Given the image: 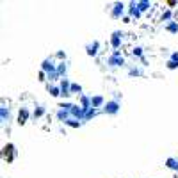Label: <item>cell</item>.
I'll return each mask as SVG.
<instances>
[{"label": "cell", "mask_w": 178, "mask_h": 178, "mask_svg": "<svg viewBox=\"0 0 178 178\" xmlns=\"http://www.w3.org/2000/svg\"><path fill=\"white\" fill-rule=\"evenodd\" d=\"M46 89H48V93H50V96H54V98H57V96H61V87L59 86H54V84H46Z\"/></svg>", "instance_id": "obj_15"}, {"label": "cell", "mask_w": 178, "mask_h": 178, "mask_svg": "<svg viewBox=\"0 0 178 178\" xmlns=\"http://www.w3.org/2000/svg\"><path fill=\"white\" fill-rule=\"evenodd\" d=\"M98 50H100V41H93V43L86 45V54L89 57H96L98 55Z\"/></svg>", "instance_id": "obj_11"}, {"label": "cell", "mask_w": 178, "mask_h": 178, "mask_svg": "<svg viewBox=\"0 0 178 178\" xmlns=\"http://www.w3.org/2000/svg\"><path fill=\"white\" fill-rule=\"evenodd\" d=\"M32 116V112L29 111L27 107H20V111H18V118H16V121H18V125H25V123L29 121V118Z\"/></svg>", "instance_id": "obj_7"}, {"label": "cell", "mask_w": 178, "mask_h": 178, "mask_svg": "<svg viewBox=\"0 0 178 178\" xmlns=\"http://www.w3.org/2000/svg\"><path fill=\"white\" fill-rule=\"evenodd\" d=\"M128 16L132 18V20H141L143 13L139 11V7H137V2H130V4H128Z\"/></svg>", "instance_id": "obj_9"}, {"label": "cell", "mask_w": 178, "mask_h": 178, "mask_svg": "<svg viewBox=\"0 0 178 178\" xmlns=\"http://www.w3.org/2000/svg\"><path fill=\"white\" fill-rule=\"evenodd\" d=\"M166 6H167V9H173V7H176V6H178V2H176V0H167Z\"/></svg>", "instance_id": "obj_31"}, {"label": "cell", "mask_w": 178, "mask_h": 178, "mask_svg": "<svg viewBox=\"0 0 178 178\" xmlns=\"http://www.w3.org/2000/svg\"><path fill=\"white\" fill-rule=\"evenodd\" d=\"M119 111H121V102H118V100H107L105 107L102 109V112H105L109 116H116Z\"/></svg>", "instance_id": "obj_2"}, {"label": "cell", "mask_w": 178, "mask_h": 178, "mask_svg": "<svg viewBox=\"0 0 178 178\" xmlns=\"http://www.w3.org/2000/svg\"><path fill=\"white\" fill-rule=\"evenodd\" d=\"M45 112H46V109H45L43 105H38V107L32 111V118H34V119H39V118L45 116Z\"/></svg>", "instance_id": "obj_20"}, {"label": "cell", "mask_w": 178, "mask_h": 178, "mask_svg": "<svg viewBox=\"0 0 178 178\" xmlns=\"http://www.w3.org/2000/svg\"><path fill=\"white\" fill-rule=\"evenodd\" d=\"M102 111H98V109H93V107H91V109H89V111H86V119H84V121H89V119H91V118H95V116H98V114H100Z\"/></svg>", "instance_id": "obj_23"}, {"label": "cell", "mask_w": 178, "mask_h": 178, "mask_svg": "<svg viewBox=\"0 0 178 178\" xmlns=\"http://www.w3.org/2000/svg\"><path fill=\"white\" fill-rule=\"evenodd\" d=\"M73 105H75V103H70V102H61V103H57V109H62V111H71L73 109Z\"/></svg>", "instance_id": "obj_24"}, {"label": "cell", "mask_w": 178, "mask_h": 178, "mask_svg": "<svg viewBox=\"0 0 178 178\" xmlns=\"http://www.w3.org/2000/svg\"><path fill=\"white\" fill-rule=\"evenodd\" d=\"M59 87H61V96L62 98H70L71 93H70V89H71V82H70V78H61V82H59Z\"/></svg>", "instance_id": "obj_6"}, {"label": "cell", "mask_w": 178, "mask_h": 178, "mask_svg": "<svg viewBox=\"0 0 178 178\" xmlns=\"http://www.w3.org/2000/svg\"><path fill=\"white\" fill-rule=\"evenodd\" d=\"M125 64H127V61H125V57L121 55L119 50L112 52L111 55L107 57V66H111V68H119V66H125Z\"/></svg>", "instance_id": "obj_1"}, {"label": "cell", "mask_w": 178, "mask_h": 178, "mask_svg": "<svg viewBox=\"0 0 178 178\" xmlns=\"http://www.w3.org/2000/svg\"><path fill=\"white\" fill-rule=\"evenodd\" d=\"M137 7H139L141 13H146L151 9V2H148V0H137Z\"/></svg>", "instance_id": "obj_19"}, {"label": "cell", "mask_w": 178, "mask_h": 178, "mask_svg": "<svg viewBox=\"0 0 178 178\" xmlns=\"http://www.w3.org/2000/svg\"><path fill=\"white\" fill-rule=\"evenodd\" d=\"M166 68H167V70H178V64H176V62H173L171 59H167V62H166Z\"/></svg>", "instance_id": "obj_29"}, {"label": "cell", "mask_w": 178, "mask_h": 178, "mask_svg": "<svg viewBox=\"0 0 178 178\" xmlns=\"http://www.w3.org/2000/svg\"><path fill=\"white\" fill-rule=\"evenodd\" d=\"M128 75H130V77H141L143 71H141L139 68H132V70H128Z\"/></svg>", "instance_id": "obj_27"}, {"label": "cell", "mask_w": 178, "mask_h": 178, "mask_svg": "<svg viewBox=\"0 0 178 178\" xmlns=\"http://www.w3.org/2000/svg\"><path fill=\"white\" fill-rule=\"evenodd\" d=\"M164 166H166L167 169H171V171H178V157H169V159H166Z\"/></svg>", "instance_id": "obj_13"}, {"label": "cell", "mask_w": 178, "mask_h": 178, "mask_svg": "<svg viewBox=\"0 0 178 178\" xmlns=\"http://www.w3.org/2000/svg\"><path fill=\"white\" fill-rule=\"evenodd\" d=\"M38 80H39V82H46V80H48V77H46V73H45L43 70H39V73H38Z\"/></svg>", "instance_id": "obj_28"}, {"label": "cell", "mask_w": 178, "mask_h": 178, "mask_svg": "<svg viewBox=\"0 0 178 178\" xmlns=\"http://www.w3.org/2000/svg\"><path fill=\"white\" fill-rule=\"evenodd\" d=\"M175 14H173V9H164V11H162V14H160V22H164V23H169V22H173V20H175Z\"/></svg>", "instance_id": "obj_14"}, {"label": "cell", "mask_w": 178, "mask_h": 178, "mask_svg": "<svg viewBox=\"0 0 178 178\" xmlns=\"http://www.w3.org/2000/svg\"><path fill=\"white\" fill-rule=\"evenodd\" d=\"M105 98L102 95H91V107L93 109H98V111H102L103 107H105Z\"/></svg>", "instance_id": "obj_8"}, {"label": "cell", "mask_w": 178, "mask_h": 178, "mask_svg": "<svg viewBox=\"0 0 178 178\" xmlns=\"http://www.w3.org/2000/svg\"><path fill=\"white\" fill-rule=\"evenodd\" d=\"M64 125H68V127H71V128H80L82 127V121H77V119H73V118H70Z\"/></svg>", "instance_id": "obj_25"}, {"label": "cell", "mask_w": 178, "mask_h": 178, "mask_svg": "<svg viewBox=\"0 0 178 178\" xmlns=\"http://www.w3.org/2000/svg\"><path fill=\"white\" fill-rule=\"evenodd\" d=\"M2 157H4V160H6L7 164H11V162L14 160V144H13V143H7V144L4 146Z\"/></svg>", "instance_id": "obj_5"}, {"label": "cell", "mask_w": 178, "mask_h": 178, "mask_svg": "<svg viewBox=\"0 0 178 178\" xmlns=\"http://www.w3.org/2000/svg\"><path fill=\"white\" fill-rule=\"evenodd\" d=\"M121 20H123V23H130V22H132V18L128 16V14H127V16H123Z\"/></svg>", "instance_id": "obj_33"}, {"label": "cell", "mask_w": 178, "mask_h": 178, "mask_svg": "<svg viewBox=\"0 0 178 178\" xmlns=\"http://www.w3.org/2000/svg\"><path fill=\"white\" fill-rule=\"evenodd\" d=\"M55 116H57V119L59 121H62V123H66L70 118H71V114L68 111H62V109H57V112H55Z\"/></svg>", "instance_id": "obj_18"}, {"label": "cell", "mask_w": 178, "mask_h": 178, "mask_svg": "<svg viewBox=\"0 0 178 178\" xmlns=\"http://www.w3.org/2000/svg\"><path fill=\"white\" fill-rule=\"evenodd\" d=\"M55 57H57V59H61V62H64V61H66V52L59 50V52L55 54Z\"/></svg>", "instance_id": "obj_30"}, {"label": "cell", "mask_w": 178, "mask_h": 178, "mask_svg": "<svg viewBox=\"0 0 178 178\" xmlns=\"http://www.w3.org/2000/svg\"><path fill=\"white\" fill-rule=\"evenodd\" d=\"M78 105L82 107L84 111H89V109H91V95H86V93H84L82 96H78Z\"/></svg>", "instance_id": "obj_12"}, {"label": "cell", "mask_w": 178, "mask_h": 178, "mask_svg": "<svg viewBox=\"0 0 178 178\" xmlns=\"http://www.w3.org/2000/svg\"><path fill=\"white\" fill-rule=\"evenodd\" d=\"M123 16H125V4H123V2H116V4L111 7V18L119 20V18H123Z\"/></svg>", "instance_id": "obj_4"}, {"label": "cell", "mask_w": 178, "mask_h": 178, "mask_svg": "<svg viewBox=\"0 0 178 178\" xmlns=\"http://www.w3.org/2000/svg\"><path fill=\"white\" fill-rule=\"evenodd\" d=\"M132 55L137 57V59H143V57H144V50H143V46H134V48H132Z\"/></svg>", "instance_id": "obj_22"}, {"label": "cell", "mask_w": 178, "mask_h": 178, "mask_svg": "<svg viewBox=\"0 0 178 178\" xmlns=\"http://www.w3.org/2000/svg\"><path fill=\"white\" fill-rule=\"evenodd\" d=\"M70 93H71V95L82 96L84 95V93H82V86H80V84H77V82H71V89H70Z\"/></svg>", "instance_id": "obj_21"}, {"label": "cell", "mask_w": 178, "mask_h": 178, "mask_svg": "<svg viewBox=\"0 0 178 178\" xmlns=\"http://www.w3.org/2000/svg\"><path fill=\"white\" fill-rule=\"evenodd\" d=\"M169 59H171L173 62H176V64H178V52H173V54H171V57H169Z\"/></svg>", "instance_id": "obj_32"}, {"label": "cell", "mask_w": 178, "mask_h": 178, "mask_svg": "<svg viewBox=\"0 0 178 178\" xmlns=\"http://www.w3.org/2000/svg\"><path fill=\"white\" fill-rule=\"evenodd\" d=\"M164 29H166V32H169V34H178V22L176 20H173V22L166 23Z\"/></svg>", "instance_id": "obj_16"}, {"label": "cell", "mask_w": 178, "mask_h": 178, "mask_svg": "<svg viewBox=\"0 0 178 178\" xmlns=\"http://www.w3.org/2000/svg\"><path fill=\"white\" fill-rule=\"evenodd\" d=\"M123 36H125V34H123L121 30H114V32H112V36H111V48H112V52H116V50L121 48Z\"/></svg>", "instance_id": "obj_3"}, {"label": "cell", "mask_w": 178, "mask_h": 178, "mask_svg": "<svg viewBox=\"0 0 178 178\" xmlns=\"http://www.w3.org/2000/svg\"><path fill=\"white\" fill-rule=\"evenodd\" d=\"M73 119H77V121H84L86 119V111H84L80 105H73V109L70 111Z\"/></svg>", "instance_id": "obj_10"}, {"label": "cell", "mask_w": 178, "mask_h": 178, "mask_svg": "<svg viewBox=\"0 0 178 178\" xmlns=\"http://www.w3.org/2000/svg\"><path fill=\"white\" fill-rule=\"evenodd\" d=\"M0 118H2L4 123L9 119V109H7V107H0Z\"/></svg>", "instance_id": "obj_26"}, {"label": "cell", "mask_w": 178, "mask_h": 178, "mask_svg": "<svg viewBox=\"0 0 178 178\" xmlns=\"http://www.w3.org/2000/svg\"><path fill=\"white\" fill-rule=\"evenodd\" d=\"M57 73L61 78H66V73H68V62H57Z\"/></svg>", "instance_id": "obj_17"}]
</instances>
